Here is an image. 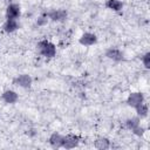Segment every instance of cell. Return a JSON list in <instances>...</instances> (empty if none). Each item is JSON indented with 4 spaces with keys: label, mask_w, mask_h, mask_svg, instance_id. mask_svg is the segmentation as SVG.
<instances>
[{
    "label": "cell",
    "mask_w": 150,
    "mask_h": 150,
    "mask_svg": "<svg viewBox=\"0 0 150 150\" xmlns=\"http://www.w3.org/2000/svg\"><path fill=\"white\" fill-rule=\"evenodd\" d=\"M36 49L41 56L47 57V59H52L56 55V46L47 39L40 40L36 43Z\"/></svg>",
    "instance_id": "1"
},
{
    "label": "cell",
    "mask_w": 150,
    "mask_h": 150,
    "mask_svg": "<svg viewBox=\"0 0 150 150\" xmlns=\"http://www.w3.org/2000/svg\"><path fill=\"white\" fill-rule=\"evenodd\" d=\"M46 16L48 18V20H52L54 22H63L67 20L68 18V13L66 9L59 8V9H50L48 12L45 13Z\"/></svg>",
    "instance_id": "2"
},
{
    "label": "cell",
    "mask_w": 150,
    "mask_h": 150,
    "mask_svg": "<svg viewBox=\"0 0 150 150\" xmlns=\"http://www.w3.org/2000/svg\"><path fill=\"white\" fill-rule=\"evenodd\" d=\"M13 84L16 87H20L22 89H28L33 84V79L28 74H19L13 79Z\"/></svg>",
    "instance_id": "3"
},
{
    "label": "cell",
    "mask_w": 150,
    "mask_h": 150,
    "mask_svg": "<svg viewBox=\"0 0 150 150\" xmlns=\"http://www.w3.org/2000/svg\"><path fill=\"white\" fill-rule=\"evenodd\" d=\"M143 102H145V97H144V94L141 91H132L127 97V104L134 109L139 104H142Z\"/></svg>",
    "instance_id": "4"
},
{
    "label": "cell",
    "mask_w": 150,
    "mask_h": 150,
    "mask_svg": "<svg viewBox=\"0 0 150 150\" xmlns=\"http://www.w3.org/2000/svg\"><path fill=\"white\" fill-rule=\"evenodd\" d=\"M6 19H15L18 20L21 15V7L19 4L15 2H9L6 7V12H5Z\"/></svg>",
    "instance_id": "5"
},
{
    "label": "cell",
    "mask_w": 150,
    "mask_h": 150,
    "mask_svg": "<svg viewBox=\"0 0 150 150\" xmlns=\"http://www.w3.org/2000/svg\"><path fill=\"white\" fill-rule=\"evenodd\" d=\"M80 144V137L75 134H68L63 136V142H62V148L63 149H74L79 146Z\"/></svg>",
    "instance_id": "6"
},
{
    "label": "cell",
    "mask_w": 150,
    "mask_h": 150,
    "mask_svg": "<svg viewBox=\"0 0 150 150\" xmlns=\"http://www.w3.org/2000/svg\"><path fill=\"white\" fill-rule=\"evenodd\" d=\"M96 42H97V35L91 32H86L79 38V43L84 47L94 46Z\"/></svg>",
    "instance_id": "7"
},
{
    "label": "cell",
    "mask_w": 150,
    "mask_h": 150,
    "mask_svg": "<svg viewBox=\"0 0 150 150\" xmlns=\"http://www.w3.org/2000/svg\"><path fill=\"white\" fill-rule=\"evenodd\" d=\"M105 56L109 60L114 61V62H122V61H124V53L121 49L116 48V47L108 48L105 50Z\"/></svg>",
    "instance_id": "8"
},
{
    "label": "cell",
    "mask_w": 150,
    "mask_h": 150,
    "mask_svg": "<svg viewBox=\"0 0 150 150\" xmlns=\"http://www.w3.org/2000/svg\"><path fill=\"white\" fill-rule=\"evenodd\" d=\"M1 100L6 103V104H14L18 102L19 100V94L12 89H6L2 91L1 94Z\"/></svg>",
    "instance_id": "9"
},
{
    "label": "cell",
    "mask_w": 150,
    "mask_h": 150,
    "mask_svg": "<svg viewBox=\"0 0 150 150\" xmlns=\"http://www.w3.org/2000/svg\"><path fill=\"white\" fill-rule=\"evenodd\" d=\"M19 28H20V22L19 20H15V19H6L2 25V30L7 34H12L16 32Z\"/></svg>",
    "instance_id": "10"
},
{
    "label": "cell",
    "mask_w": 150,
    "mask_h": 150,
    "mask_svg": "<svg viewBox=\"0 0 150 150\" xmlns=\"http://www.w3.org/2000/svg\"><path fill=\"white\" fill-rule=\"evenodd\" d=\"M62 142H63V136L59 132H53L49 138H48V143L52 148L54 149H59V148H62Z\"/></svg>",
    "instance_id": "11"
},
{
    "label": "cell",
    "mask_w": 150,
    "mask_h": 150,
    "mask_svg": "<svg viewBox=\"0 0 150 150\" xmlns=\"http://www.w3.org/2000/svg\"><path fill=\"white\" fill-rule=\"evenodd\" d=\"M94 146L98 150H107L109 148H111V142L109 138L107 137H97L95 141H94Z\"/></svg>",
    "instance_id": "12"
},
{
    "label": "cell",
    "mask_w": 150,
    "mask_h": 150,
    "mask_svg": "<svg viewBox=\"0 0 150 150\" xmlns=\"http://www.w3.org/2000/svg\"><path fill=\"white\" fill-rule=\"evenodd\" d=\"M105 7L112 12H121L124 7V4L121 0H107Z\"/></svg>",
    "instance_id": "13"
},
{
    "label": "cell",
    "mask_w": 150,
    "mask_h": 150,
    "mask_svg": "<svg viewBox=\"0 0 150 150\" xmlns=\"http://www.w3.org/2000/svg\"><path fill=\"white\" fill-rule=\"evenodd\" d=\"M136 110V115L139 117V118H145L148 116V112H149V107L145 102H143L142 104H139L138 107L135 108Z\"/></svg>",
    "instance_id": "14"
},
{
    "label": "cell",
    "mask_w": 150,
    "mask_h": 150,
    "mask_svg": "<svg viewBox=\"0 0 150 150\" xmlns=\"http://www.w3.org/2000/svg\"><path fill=\"white\" fill-rule=\"evenodd\" d=\"M139 124H141V118H139L138 116L130 117V118H128V120L125 121V127H127V129H129V130H131V131H132L135 128H137Z\"/></svg>",
    "instance_id": "15"
},
{
    "label": "cell",
    "mask_w": 150,
    "mask_h": 150,
    "mask_svg": "<svg viewBox=\"0 0 150 150\" xmlns=\"http://www.w3.org/2000/svg\"><path fill=\"white\" fill-rule=\"evenodd\" d=\"M141 61H142V64L144 66L145 69H150V52L144 53L141 57Z\"/></svg>",
    "instance_id": "16"
},
{
    "label": "cell",
    "mask_w": 150,
    "mask_h": 150,
    "mask_svg": "<svg viewBox=\"0 0 150 150\" xmlns=\"http://www.w3.org/2000/svg\"><path fill=\"white\" fill-rule=\"evenodd\" d=\"M144 132H145V128H144V127H142L141 124H139L137 128H135V129L132 130V134H134V135H136V136H138V137L143 136V135H144Z\"/></svg>",
    "instance_id": "17"
}]
</instances>
